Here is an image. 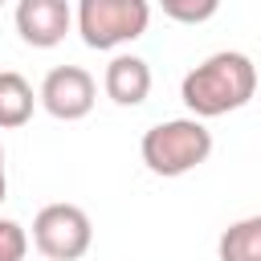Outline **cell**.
<instances>
[{
	"label": "cell",
	"instance_id": "cell-3",
	"mask_svg": "<svg viewBox=\"0 0 261 261\" xmlns=\"http://www.w3.org/2000/svg\"><path fill=\"white\" fill-rule=\"evenodd\" d=\"M147 0H82L77 24L90 49H110L118 41H130L147 29Z\"/></svg>",
	"mask_w": 261,
	"mask_h": 261
},
{
	"label": "cell",
	"instance_id": "cell-5",
	"mask_svg": "<svg viewBox=\"0 0 261 261\" xmlns=\"http://www.w3.org/2000/svg\"><path fill=\"white\" fill-rule=\"evenodd\" d=\"M41 102L53 118H82L94 106V77L82 65H53L41 82Z\"/></svg>",
	"mask_w": 261,
	"mask_h": 261
},
{
	"label": "cell",
	"instance_id": "cell-9",
	"mask_svg": "<svg viewBox=\"0 0 261 261\" xmlns=\"http://www.w3.org/2000/svg\"><path fill=\"white\" fill-rule=\"evenodd\" d=\"M33 114V86L16 69H0V126H20Z\"/></svg>",
	"mask_w": 261,
	"mask_h": 261
},
{
	"label": "cell",
	"instance_id": "cell-6",
	"mask_svg": "<svg viewBox=\"0 0 261 261\" xmlns=\"http://www.w3.org/2000/svg\"><path fill=\"white\" fill-rule=\"evenodd\" d=\"M16 29L29 45H57L69 29V4L65 0H20L16 4Z\"/></svg>",
	"mask_w": 261,
	"mask_h": 261
},
{
	"label": "cell",
	"instance_id": "cell-8",
	"mask_svg": "<svg viewBox=\"0 0 261 261\" xmlns=\"http://www.w3.org/2000/svg\"><path fill=\"white\" fill-rule=\"evenodd\" d=\"M216 253H220V261H261V212L245 216V220H232L220 232Z\"/></svg>",
	"mask_w": 261,
	"mask_h": 261
},
{
	"label": "cell",
	"instance_id": "cell-2",
	"mask_svg": "<svg viewBox=\"0 0 261 261\" xmlns=\"http://www.w3.org/2000/svg\"><path fill=\"white\" fill-rule=\"evenodd\" d=\"M212 151V130L196 118H167L143 135V163L155 175H184Z\"/></svg>",
	"mask_w": 261,
	"mask_h": 261
},
{
	"label": "cell",
	"instance_id": "cell-7",
	"mask_svg": "<svg viewBox=\"0 0 261 261\" xmlns=\"http://www.w3.org/2000/svg\"><path fill=\"white\" fill-rule=\"evenodd\" d=\"M151 90V65L135 53H122L106 65V94L118 106H139Z\"/></svg>",
	"mask_w": 261,
	"mask_h": 261
},
{
	"label": "cell",
	"instance_id": "cell-12",
	"mask_svg": "<svg viewBox=\"0 0 261 261\" xmlns=\"http://www.w3.org/2000/svg\"><path fill=\"white\" fill-rule=\"evenodd\" d=\"M4 188L8 184H4V147H0V200H4Z\"/></svg>",
	"mask_w": 261,
	"mask_h": 261
},
{
	"label": "cell",
	"instance_id": "cell-1",
	"mask_svg": "<svg viewBox=\"0 0 261 261\" xmlns=\"http://www.w3.org/2000/svg\"><path fill=\"white\" fill-rule=\"evenodd\" d=\"M257 90V69L241 49H220L212 57H204L196 69L184 73L179 98L192 114H228L237 106H245Z\"/></svg>",
	"mask_w": 261,
	"mask_h": 261
},
{
	"label": "cell",
	"instance_id": "cell-10",
	"mask_svg": "<svg viewBox=\"0 0 261 261\" xmlns=\"http://www.w3.org/2000/svg\"><path fill=\"white\" fill-rule=\"evenodd\" d=\"M24 249H29L24 228H20L16 220H0V261H20Z\"/></svg>",
	"mask_w": 261,
	"mask_h": 261
},
{
	"label": "cell",
	"instance_id": "cell-4",
	"mask_svg": "<svg viewBox=\"0 0 261 261\" xmlns=\"http://www.w3.org/2000/svg\"><path fill=\"white\" fill-rule=\"evenodd\" d=\"M33 241L49 261H77L90 249V216L77 204H45L33 220Z\"/></svg>",
	"mask_w": 261,
	"mask_h": 261
},
{
	"label": "cell",
	"instance_id": "cell-11",
	"mask_svg": "<svg viewBox=\"0 0 261 261\" xmlns=\"http://www.w3.org/2000/svg\"><path fill=\"white\" fill-rule=\"evenodd\" d=\"M163 12L175 20H204L216 12V0H163Z\"/></svg>",
	"mask_w": 261,
	"mask_h": 261
}]
</instances>
